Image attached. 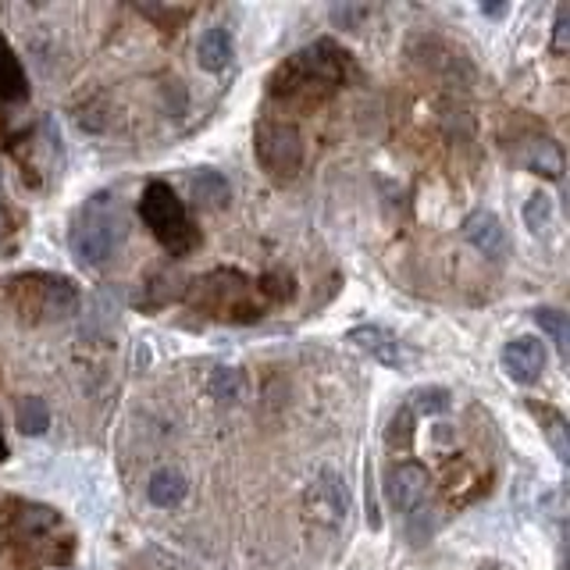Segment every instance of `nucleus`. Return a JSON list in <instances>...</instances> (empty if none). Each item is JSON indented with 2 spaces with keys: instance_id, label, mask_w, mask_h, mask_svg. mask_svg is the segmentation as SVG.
<instances>
[{
  "instance_id": "1",
  "label": "nucleus",
  "mask_w": 570,
  "mask_h": 570,
  "mask_svg": "<svg viewBox=\"0 0 570 570\" xmlns=\"http://www.w3.org/2000/svg\"><path fill=\"white\" fill-rule=\"evenodd\" d=\"M346 54L328 40H317L304 50L278 64V72L272 75V96L282 104L293 108H317L322 100H328L346 79Z\"/></svg>"
},
{
  "instance_id": "2",
  "label": "nucleus",
  "mask_w": 570,
  "mask_h": 570,
  "mask_svg": "<svg viewBox=\"0 0 570 570\" xmlns=\"http://www.w3.org/2000/svg\"><path fill=\"white\" fill-rule=\"evenodd\" d=\"M190 304L217 317V322H257L267 299L261 293V285L243 278L240 272H214L193 285Z\"/></svg>"
},
{
  "instance_id": "3",
  "label": "nucleus",
  "mask_w": 570,
  "mask_h": 570,
  "mask_svg": "<svg viewBox=\"0 0 570 570\" xmlns=\"http://www.w3.org/2000/svg\"><path fill=\"white\" fill-rule=\"evenodd\" d=\"M140 217L143 225L150 228V236H154L167 254L175 257H186L200 246V232L193 225V217L186 211V204L175 196V190L167 186V182H150L140 196Z\"/></svg>"
},
{
  "instance_id": "4",
  "label": "nucleus",
  "mask_w": 570,
  "mask_h": 570,
  "mask_svg": "<svg viewBox=\"0 0 570 570\" xmlns=\"http://www.w3.org/2000/svg\"><path fill=\"white\" fill-rule=\"evenodd\" d=\"M125 240V217L119 211V204L111 200V193H96L93 200H86V207L79 211L75 225H72V254L82 264H104L114 257V250Z\"/></svg>"
},
{
  "instance_id": "5",
  "label": "nucleus",
  "mask_w": 570,
  "mask_h": 570,
  "mask_svg": "<svg viewBox=\"0 0 570 570\" xmlns=\"http://www.w3.org/2000/svg\"><path fill=\"white\" fill-rule=\"evenodd\" d=\"M11 304L26 322H50V317H69L79 307V289L64 275H22L11 282Z\"/></svg>"
},
{
  "instance_id": "6",
  "label": "nucleus",
  "mask_w": 570,
  "mask_h": 570,
  "mask_svg": "<svg viewBox=\"0 0 570 570\" xmlns=\"http://www.w3.org/2000/svg\"><path fill=\"white\" fill-rule=\"evenodd\" d=\"M257 161L275 182H293L304 167V140L285 122H261L257 125Z\"/></svg>"
},
{
  "instance_id": "7",
  "label": "nucleus",
  "mask_w": 570,
  "mask_h": 570,
  "mask_svg": "<svg viewBox=\"0 0 570 570\" xmlns=\"http://www.w3.org/2000/svg\"><path fill=\"white\" fill-rule=\"evenodd\" d=\"M304 510H307L311 521L325 531H339L346 525L349 496H346V485L339 481V475H335L332 467H325V471L307 485Z\"/></svg>"
},
{
  "instance_id": "8",
  "label": "nucleus",
  "mask_w": 570,
  "mask_h": 570,
  "mask_svg": "<svg viewBox=\"0 0 570 570\" xmlns=\"http://www.w3.org/2000/svg\"><path fill=\"white\" fill-rule=\"evenodd\" d=\"M428 467H421L417 460H404V464H396L389 478H385V496H389V502L399 510V513H417L425 507V499H428Z\"/></svg>"
},
{
  "instance_id": "9",
  "label": "nucleus",
  "mask_w": 570,
  "mask_h": 570,
  "mask_svg": "<svg viewBox=\"0 0 570 570\" xmlns=\"http://www.w3.org/2000/svg\"><path fill=\"white\" fill-rule=\"evenodd\" d=\"M546 343L539 335H517L507 346H502V367H507V375L517 381V385H531L539 381L542 371H546Z\"/></svg>"
},
{
  "instance_id": "10",
  "label": "nucleus",
  "mask_w": 570,
  "mask_h": 570,
  "mask_svg": "<svg viewBox=\"0 0 570 570\" xmlns=\"http://www.w3.org/2000/svg\"><path fill=\"white\" fill-rule=\"evenodd\" d=\"M349 343H354L357 349H364L367 357L385 364V367H399L407 360L404 354V343L396 339V335L389 328H378V325H360L349 332Z\"/></svg>"
},
{
  "instance_id": "11",
  "label": "nucleus",
  "mask_w": 570,
  "mask_h": 570,
  "mask_svg": "<svg viewBox=\"0 0 570 570\" xmlns=\"http://www.w3.org/2000/svg\"><path fill=\"white\" fill-rule=\"evenodd\" d=\"M464 240L471 243L478 254H485V257H502V250H507V232H502V222L492 211L467 214Z\"/></svg>"
},
{
  "instance_id": "12",
  "label": "nucleus",
  "mask_w": 570,
  "mask_h": 570,
  "mask_svg": "<svg viewBox=\"0 0 570 570\" xmlns=\"http://www.w3.org/2000/svg\"><path fill=\"white\" fill-rule=\"evenodd\" d=\"M186 492H190V481L182 471H175V467H161V471H154L146 481V499L161 510L179 507V502L186 499Z\"/></svg>"
},
{
  "instance_id": "13",
  "label": "nucleus",
  "mask_w": 570,
  "mask_h": 570,
  "mask_svg": "<svg viewBox=\"0 0 570 570\" xmlns=\"http://www.w3.org/2000/svg\"><path fill=\"white\" fill-rule=\"evenodd\" d=\"M196 61H200V69H207V72H225L228 61H232L228 29H222V26L207 29L204 37L196 40Z\"/></svg>"
},
{
  "instance_id": "14",
  "label": "nucleus",
  "mask_w": 570,
  "mask_h": 570,
  "mask_svg": "<svg viewBox=\"0 0 570 570\" xmlns=\"http://www.w3.org/2000/svg\"><path fill=\"white\" fill-rule=\"evenodd\" d=\"M29 96V82H26V72H22V61L14 58L11 43L0 37V100H8V104H19V100Z\"/></svg>"
},
{
  "instance_id": "15",
  "label": "nucleus",
  "mask_w": 570,
  "mask_h": 570,
  "mask_svg": "<svg viewBox=\"0 0 570 570\" xmlns=\"http://www.w3.org/2000/svg\"><path fill=\"white\" fill-rule=\"evenodd\" d=\"M193 196L204 211H222L232 200L228 179L222 172H214V167H200V172L193 175Z\"/></svg>"
},
{
  "instance_id": "16",
  "label": "nucleus",
  "mask_w": 570,
  "mask_h": 570,
  "mask_svg": "<svg viewBox=\"0 0 570 570\" xmlns=\"http://www.w3.org/2000/svg\"><path fill=\"white\" fill-rule=\"evenodd\" d=\"M528 410L539 417V425L546 431V439L552 446V452L567 464L570 460V428H567V417L560 410H552V407H539V404H528Z\"/></svg>"
},
{
  "instance_id": "17",
  "label": "nucleus",
  "mask_w": 570,
  "mask_h": 570,
  "mask_svg": "<svg viewBox=\"0 0 570 570\" xmlns=\"http://www.w3.org/2000/svg\"><path fill=\"white\" fill-rule=\"evenodd\" d=\"M525 164L531 167L535 175L560 179L563 175V150L552 143V140H535L525 150Z\"/></svg>"
},
{
  "instance_id": "18",
  "label": "nucleus",
  "mask_w": 570,
  "mask_h": 570,
  "mask_svg": "<svg viewBox=\"0 0 570 570\" xmlns=\"http://www.w3.org/2000/svg\"><path fill=\"white\" fill-rule=\"evenodd\" d=\"M19 428L26 435H43L50 428V410H47L43 399H37V396L22 399V407H19Z\"/></svg>"
},
{
  "instance_id": "19",
  "label": "nucleus",
  "mask_w": 570,
  "mask_h": 570,
  "mask_svg": "<svg viewBox=\"0 0 570 570\" xmlns=\"http://www.w3.org/2000/svg\"><path fill=\"white\" fill-rule=\"evenodd\" d=\"M525 222H528V228L535 232V236H539V232H546V228L552 225V200H549L546 193L528 196V204H525Z\"/></svg>"
},
{
  "instance_id": "20",
  "label": "nucleus",
  "mask_w": 570,
  "mask_h": 570,
  "mask_svg": "<svg viewBox=\"0 0 570 570\" xmlns=\"http://www.w3.org/2000/svg\"><path fill=\"white\" fill-rule=\"evenodd\" d=\"M535 322H539V328L560 346V354H567V314L552 311V307H542V311H535Z\"/></svg>"
},
{
  "instance_id": "21",
  "label": "nucleus",
  "mask_w": 570,
  "mask_h": 570,
  "mask_svg": "<svg viewBox=\"0 0 570 570\" xmlns=\"http://www.w3.org/2000/svg\"><path fill=\"white\" fill-rule=\"evenodd\" d=\"M410 399H414L410 410H417V414H446L449 410V393L446 389H421V393H414Z\"/></svg>"
},
{
  "instance_id": "22",
  "label": "nucleus",
  "mask_w": 570,
  "mask_h": 570,
  "mask_svg": "<svg viewBox=\"0 0 570 570\" xmlns=\"http://www.w3.org/2000/svg\"><path fill=\"white\" fill-rule=\"evenodd\" d=\"M211 393H214L217 399H240V393H243V378H240V371H232V367H222V371H217L214 381H211Z\"/></svg>"
},
{
  "instance_id": "23",
  "label": "nucleus",
  "mask_w": 570,
  "mask_h": 570,
  "mask_svg": "<svg viewBox=\"0 0 570 570\" xmlns=\"http://www.w3.org/2000/svg\"><path fill=\"white\" fill-rule=\"evenodd\" d=\"M567 19H570V11L567 8H560V14H557V40H552V50H557V54H563L567 50Z\"/></svg>"
},
{
  "instance_id": "24",
  "label": "nucleus",
  "mask_w": 570,
  "mask_h": 570,
  "mask_svg": "<svg viewBox=\"0 0 570 570\" xmlns=\"http://www.w3.org/2000/svg\"><path fill=\"white\" fill-rule=\"evenodd\" d=\"M11 232V214H8V207H0V240H4Z\"/></svg>"
},
{
  "instance_id": "25",
  "label": "nucleus",
  "mask_w": 570,
  "mask_h": 570,
  "mask_svg": "<svg viewBox=\"0 0 570 570\" xmlns=\"http://www.w3.org/2000/svg\"><path fill=\"white\" fill-rule=\"evenodd\" d=\"M0 460H8V442H4V435H0Z\"/></svg>"
}]
</instances>
